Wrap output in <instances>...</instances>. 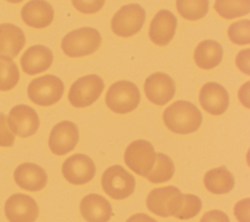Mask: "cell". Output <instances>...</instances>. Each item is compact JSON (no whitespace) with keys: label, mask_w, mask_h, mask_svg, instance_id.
Listing matches in <instances>:
<instances>
[{"label":"cell","mask_w":250,"mask_h":222,"mask_svg":"<svg viewBox=\"0 0 250 222\" xmlns=\"http://www.w3.org/2000/svg\"><path fill=\"white\" fill-rule=\"evenodd\" d=\"M135 177L119 165L107 167L102 175V187L104 193L114 200L130 197L135 191Z\"/></svg>","instance_id":"5"},{"label":"cell","mask_w":250,"mask_h":222,"mask_svg":"<svg viewBox=\"0 0 250 222\" xmlns=\"http://www.w3.org/2000/svg\"><path fill=\"white\" fill-rule=\"evenodd\" d=\"M176 7L184 18L197 20L207 15L209 0H177Z\"/></svg>","instance_id":"26"},{"label":"cell","mask_w":250,"mask_h":222,"mask_svg":"<svg viewBox=\"0 0 250 222\" xmlns=\"http://www.w3.org/2000/svg\"><path fill=\"white\" fill-rule=\"evenodd\" d=\"M15 133L8 126L7 116L4 113H0V146L11 147L15 143Z\"/></svg>","instance_id":"31"},{"label":"cell","mask_w":250,"mask_h":222,"mask_svg":"<svg viewBox=\"0 0 250 222\" xmlns=\"http://www.w3.org/2000/svg\"><path fill=\"white\" fill-rule=\"evenodd\" d=\"M205 188L217 195L227 194L234 187V177L224 166L208 170L204 175Z\"/></svg>","instance_id":"23"},{"label":"cell","mask_w":250,"mask_h":222,"mask_svg":"<svg viewBox=\"0 0 250 222\" xmlns=\"http://www.w3.org/2000/svg\"><path fill=\"white\" fill-rule=\"evenodd\" d=\"M20 80V71L15 61L0 56V91L7 92L15 88Z\"/></svg>","instance_id":"27"},{"label":"cell","mask_w":250,"mask_h":222,"mask_svg":"<svg viewBox=\"0 0 250 222\" xmlns=\"http://www.w3.org/2000/svg\"><path fill=\"white\" fill-rule=\"evenodd\" d=\"M62 172L69 183L82 185L94 178L96 166L90 157L84 154H74L63 162Z\"/></svg>","instance_id":"12"},{"label":"cell","mask_w":250,"mask_h":222,"mask_svg":"<svg viewBox=\"0 0 250 222\" xmlns=\"http://www.w3.org/2000/svg\"><path fill=\"white\" fill-rule=\"evenodd\" d=\"M144 90L150 102L156 105H164L174 97L176 85L169 75L163 72H155L146 78Z\"/></svg>","instance_id":"14"},{"label":"cell","mask_w":250,"mask_h":222,"mask_svg":"<svg viewBox=\"0 0 250 222\" xmlns=\"http://www.w3.org/2000/svg\"><path fill=\"white\" fill-rule=\"evenodd\" d=\"M214 7L222 18L232 19L249 14L250 0H216Z\"/></svg>","instance_id":"25"},{"label":"cell","mask_w":250,"mask_h":222,"mask_svg":"<svg viewBox=\"0 0 250 222\" xmlns=\"http://www.w3.org/2000/svg\"><path fill=\"white\" fill-rule=\"evenodd\" d=\"M64 85L62 81L51 74L33 79L27 86L29 99L40 106H51L62 96Z\"/></svg>","instance_id":"4"},{"label":"cell","mask_w":250,"mask_h":222,"mask_svg":"<svg viewBox=\"0 0 250 222\" xmlns=\"http://www.w3.org/2000/svg\"><path fill=\"white\" fill-rule=\"evenodd\" d=\"M4 213L10 222H35L39 214V208L32 197L16 193L7 199Z\"/></svg>","instance_id":"10"},{"label":"cell","mask_w":250,"mask_h":222,"mask_svg":"<svg viewBox=\"0 0 250 222\" xmlns=\"http://www.w3.org/2000/svg\"><path fill=\"white\" fill-rule=\"evenodd\" d=\"M126 222H157V221L146 213H136L130 216L126 220Z\"/></svg>","instance_id":"34"},{"label":"cell","mask_w":250,"mask_h":222,"mask_svg":"<svg viewBox=\"0 0 250 222\" xmlns=\"http://www.w3.org/2000/svg\"><path fill=\"white\" fill-rule=\"evenodd\" d=\"M202 207V202L199 197L192 194H183L179 208L174 217L187 220L196 216Z\"/></svg>","instance_id":"28"},{"label":"cell","mask_w":250,"mask_h":222,"mask_svg":"<svg viewBox=\"0 0 250 222\" xmlns=\"http://www.w3.org/2000/svg\"><path fill=\"white\" fill-rule=\"evenodd\" d=\"M102 36L93 27H81L68 32L62 40V52L70 57L94 54L101 46Z\"/></svg>","instance_id":"2"},{"label":"cell","mask_w":250,"mask_h":222,"mask_svg":"<svg viewBox=\"0 0 250 222\" xmlns=\"http://www.w3.org/2000/svg\"><path fill=\"white\" fill-rule=\"evenodd\" d=\"M146 20V11L139 4H128L121 7L111 18V30L120 37H131L137 34Z\"/></svg>","instance_id":"7"},{"label":"cell","mask_w":250,"mask_h":222,"mask_svg":"<svg viewBox=\"0 0 250 222\" xmlns=\"http://www.w3.org/2000/svg\"><path fill=\"white\" fill-rule=\"evenodd\" d=\"M155 154L154 148L150 142L138 139L131 142L126 148L124 162L135 173L146 177L154 165Z\"/></svg>","instance_id":"9"},{"label":"cell","mask_w":250,"mask_h":222,"mask_svg":"<svg viewBox=\"0 0 250 222\" xmlns=\"http://www.w3.org/2000/svg\"><path fill=\"white\" fill-rule=\"evenodd\" d=\"M25 44V35L17 25L0 23V56L14 58L18 56Z\"/></svg>","instance_id":"21"},{"label":"cell","mask_w":250,"mask_h":222,"mask_svg":"<svg viewBox=\"0 0 250 222\" xmlns=\"http://www.w3.org/2000/svg\"><path fill=\"white\" fill-rule=\"evenodd\" d=\"M21 18L25 24L33 28H44L54 19V9L45 0H30L21 9Z\"/></svg>","instance_id":"19"},{"label":"cell","mask_w":250,"mask_h":222,"mask_svg":"<svg viewBox=\"0 0 250 222\" xmlns=\"http://www.w3.org/2000/svg\"><path fill=\"white\" fill-rule=\"evenodd\" d=\"M54 56L52 51L43 45L29 47L21 57V65L24 73L35 75L46 71L52 65Z\"/></svg>","instance_id":"18"},{"label":"cell","mask_w":250,"mask_h":222,"mask_svg":"<svg viewBox=\"0 0 250 222\" xmlns=\"http://www.w3.org/2000/svg\"><path fill=\"white\" fill-rule=\"evenodd\" d=\"M14 179L20 188L30 192H37L46 186L48 176L40 166L33 163H23L16 167Z\"/></svg>","instance_id":"17"},{"label":"cell","mask_w":250,"mask_h":222,"mask_svg":"<svg viewBox=\"0 0 250 222\" xmlns=\"http://www.w3.org/2000/svg\"><path fill=\"white\" fill-rule=\"evenodd\" d=\"M162 118L167 129L180 134L196 131L202 123L201 112L187 100H178L169 105L164 110Z\"/></svg>","instance_id":"1"},{"label":"cell","mask_w":250,"mask_h":222,"mask_svg":"<svg viewBox=\"0 0 250 222\" xmlns=\"http://www.w3.org/2000/svg\"><path fill=\"white\" fill-rule=\"evenodd\" d=\"M199 222H229V218L225 212L219 209H212L205 212Z\"/></svg>","instance_id":"32"},{"label":"cell","mask_w":250,"mask_h":222,"mask_svg":"<svg viewBox=\"0 0 250 222\" xmlns=\"http://www.w3.org/2000/svg\"><path fill=\"white\" fill-rule=\"evenodd\" d=\"M73 7L82 14H95L104 5L105 0H71Z\"/></svg>","instance_id":"30"},{"label":"cell","mask_w":250,"mask_h":222,"mask_svg":"<svg viewBox=\"0 0 250 222\" xmlns=\"http://www.w3.org/2000/svg\"><path fill=\"white\" fill-rule=\"evenodd\" d=\"M183 193L176 186H165L151 190L146 198V207L160 217L174 216L179 208Z\"/></svg>","instance_id":"8"},{"label":"cell","mask_w":250,"mask_h":222,"mask_svg":"<svg viewBox=\"0 0 250 222\" xmlns=\"http://www.w3.org/2000/svg\"><path fill=\"white\" fill-rule=\"evenodd\" d=\"M199 102L202 108L211 115L224 114L229 104L227 90L216 82H209L202 86L199 92Z\"/></svg>","instance_id":"15"},{"label":"cell","mask_w":250,"mask_h":222,"mask_svg":"<svg viewBox=\"0 0 250 222\" xmlns=\"http://www.w3.org/2000/svg\"><path fill=\"white\" fill-rule=\"evenodd\" d=\"M229 40L236 45H248L250 43V20L242 19L232 22L228 29Z\"/></svg>","instance_id":"29"},{"label":"cell","mask_w":250,"mask_h":222,"mask_svg":"<svg viewBox=\"0 0 250 222\" xmlns=\"http://www.w3.org/2000/svg\"><path fill=\"white\" fill-rule=\"evenodd\" d=\"M141 100L138 87L130 81L121 80L113 83L105 94V103L114 113L126 114L135 110Z\"/></svg>","instance_id":"3"},{"label":"cell","mask_w":250,"mask_h":222,"mask_svg":"<svg viewBox=\"0 0 250 222\" xmlns=\"http://www.w3.org/2000/svg\"><path fill=\"white\" fill-rule=\"evenodd\" d=\"M7 122L11 130L22 138L33 135L40 125L36 111L26 104L14 106L9 112Z\"/></svg>","instance_id":"11"},{"label":"cell","mask_w":250,"mask_h":222,"mask_svg":"<svg viewBox=\"0 0 250 222\" xmlns=\"http://www.w3.org/2000/svg\"><path fill=\"white\" fill-rule=\"evenodd\" d=\"M79 140L77 126L70 121L58 123L49 135V148L52 153L62 156L74 149Z\"/></svg>","instance_id":"13"},{"label":"cell","mask_w":250,"mask_h":222,"mask_svg":"<svg viewBox=\"0 0 250 222\" xmlns=\"http://www.w3.org/2000/svg\"><path fill=\"white\" fill-rule=\"evenodd\" d=\"M177 18L168 10H160L150 21L148 35L157 46H166L173 39L177 28Z\"/></svg>","instance_id":"16"},{"label":"cell","mask_w":250,"mask_h":222,"mask_svg":"<svg viewBox=\"0 0 250 222\" xmlns=\"http://www.w3.org/2000/svg\"><path fill=\"white\" fill-rule=\"evenodd\" d=\"M104 89L103 79L90 74L77 79L70 87L68 100L70 104L77 108H84L92 105L101 95Z\"/></svg>","instance_id":"6"},{"label":"cell","mask_w":250,"mask_h":222,"mask_svg":"<svg viewBox=\"0 0 250 222\" xmlns=\"http://www.w3.org/2000/svg\"><path fill=\"white\" fill-rule=\"evenodd\" d=\"M194 61L202 69H212L220 64L223 58V47L215 40L200 42L194 51Z\"/></svg>","instance_id":"22"},{"label":"cell","mask_w":250,"mask_h":222,"mask_svg":"<svg viewBox=\"0 0 250 222\" xmlns=\"http://www.w3.org/2000/svg\"><path fill=\"white\" fill-rule=\"evenodd\" d=\"M174 173L175 166L171 158L166 154L156 153L154 165L146 178L151 183H163L169 181Z\"/></svg>","instance_id":"24"},{"label":"cell","mask_w":250,"mask_h":222,"mask_svg":"<svg viewBox=\"0 0 250 222\" xmlns=\"http://www.w3.org/2000/svg\"><path fill=\"white\" fill-rule=\"evenodd\" d=\"M249 49L242 50L236 56V65L245 74L249 75Z\"/></svg>","instance_id":"33"},{"label":"cell","mask_w":250,"mask_h":222,"mask_svg":"<svg viewBox=\"0 0 250 222\" xmlns=\"http://www.w3.org/2000/svg\"><path fill=\"white\" fill-rule=\"evenodd\" d=\"M6 1H8V2H10V3H20V2H21V1H23V0H6Z\"/></svg>","instance_id":"35"},{"label":"cell","mask_w":250,"mask_h":222,"mask_svg":"<svg viewBox=\"0 0 250 222\" xmlns=\"http://www.w3.org/2000/svg\"><path fill=\"white\" fill-rule=\"evenodd\" d=\"M80 212L87 222H107L112 215V207L103 196L89 194L80 202Z\"/></svg>","instance_id":"20"}]
</instances>
